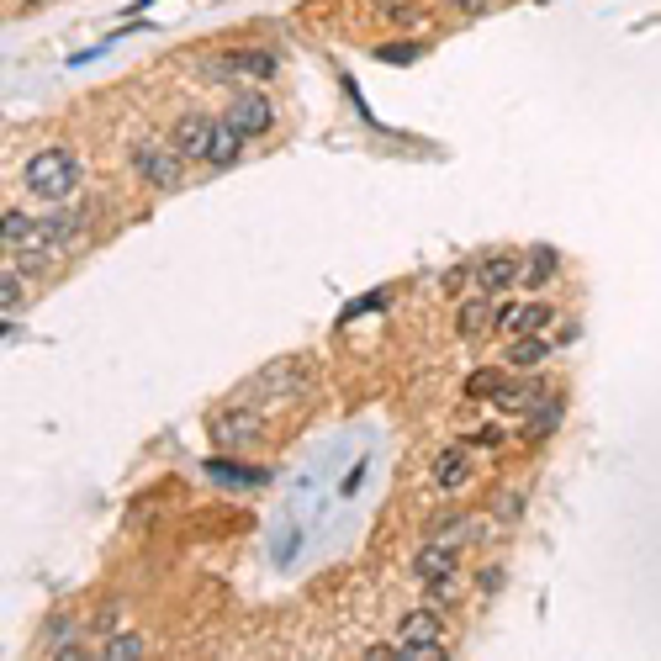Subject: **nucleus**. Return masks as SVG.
Masks as SVG:
<instances>
[{"label":"nucleus","mask_w":661,"mask_h":661,"mask_svg":"<svg viewBox=\"0 0 661 661\" xmlns=\"http://www.w3.org/2000/svg\"><path fill=\"white\" fill-rule=\"evenodd\" d=\"M307 387H312V365L302 355H286V360H270L260 376H249L238 387V402H249V408H260V402H297L307 397Z\"/></svg>","instance_id":"1"},{"label":"nucleus","mask_w":661,"mask_h":661,"mask_svg":"<svg viewBox=\"0 0 661 661\" xmlns=\"http://www.w3.org/2000/svg\"><path fill=\"white\" fill-rule=\"evenodd\" d=\"M22 180H27L32 196L64 201V196H75V186H80V164H75V154H69V149H43V154L27 159Z\"/></svg>","instance_id":"2"},{"label":"nucleus","mask_w":661,"mask_h":661,"mask_svg":"<svg viewBox=\"0 0 661 661\" xmlns=\"http://www.w3.org/2000/svg\"><path fill=\"white\" fill-rule=\"evenodd\" d=\"M212 439H217V450H223V455H233V450H249V445H260V439H265V418H260V408H249V402H238V408L217 413V418H212Z\"/></svg>","instance_id":"3"},{"label":"nucleus","mask_w":661,"mask_h":661,"mask_svg":"<svg viewBox=\"0 0 661 661\" xmlns=\"http://www.w3.org/2000/svg\"><path fill=\"white\" fill-rule=\"evenodd\" d=\"M133 164H138V175H143V180H154L159 191H175V186H180V175H186V159H180L170 143H138Z\"/></svg>","instance_id":"4"},{"label":"nucleus","mask_w":661,"mask_h":661,"mask_svg":"<svg viewBox=\"0 0 661 661\" xmlns=\"http://www.w3.org/2000/svg\"><path fill=\"white\" fill-rule=\"evenodd\" d=\"M397 656H445V646H439V614L434 603L429 609H413L408 619H402V646Z\"/></svg>","instance_id":"5"},{"label":"nucleus","mask_w":661,"mask_h":661,"mask_svg":"<svg viewBox=\"0 0 661 661\" xmlns=\"http://www.w3.org/2000/svg\"><path fill=\"white\" fill-rule=\"evenodd\" d=\"M550 323H556V307H550V302H508V307H498V328L508 339L545 334Z\"/></svg>","instance_id":"6"},{"label":"nucleus","mask_w":661,"mask_h":661,"mask_svg":"<svg viewBox=\"0 0 661 661\" xmlns=\"http://www.w3.org/2000/svg\"><path fill=\"white\" fill-rule=\"evenodd\" d=\"M519 275H524L519 254H487L482 265H471V281H476V291H487V297H492V291H508Z\"/></svg>","instance_id":"7"},{"label":"nucleus","mask_w":661,"mask_h":661,"mask_svg":"<svg viewBox=\"0 0 661 661\" xmlns=\"http://www.w3.org/2000/svg\"><path fill=\"white\" fill-rule=\"evenodd\" d=\"M212 133H217V122H207V117H180V127L170 133V149L180 159H207Z\"/></svg>","instance_id":"8"},{"label":"nucleus","mask_w":661,"mask_h":661,"mask_svg":"<svg viewBox=\"0 0 661 661\" xmlns=\"http://www.w3.org/2000/svg\"><path fill=\"white\" fill-rule=\"evenodd\" d=\"M212 476L217 487H238V492H249V487H265L270 482V471L265 466H238V461H228V455H212L207 466H201Z\"/></svg>","instance_id":"9"},{"label":"nucleus","mask_w":661,"mask_h":661,"mask_svg":"<svg viewBox=\"0 0 661 661\" xmlns=\"http://www.w3.org/2000/svg\"><path fill=\"white\" fill-rule=\"evenodd\" d=\"M471 482V450L466 445H450L434 455V487L439 492H461Z\"/></svg>","instance_id":"10"},{"label":"nucleus","mask_w":661,"mask_h":661,"mask_svg":"<svg viewBox=\"0 0 661 661\" xmlns=\"http://www.w3.org/2000/svg\"><path fill=\"white\" fill-rule=\"evenodd\" d=\"M212 75H249V80H270L275 75V53L270 48H238L223 64H212Z\"/></svg>","instance_id":"11"},{"label":"nucleus","mask_w":661,"mask_h":661,"mask_svg":"<svg viewBox=\"0 0 661 661\" xmlns=\"http://www.w3.org/2000/svg\"><path fill=\"white\" fill-rule=\"evenodd\" d=\"M455 328H461V339H482L487 328H498V307L487 302V291H471L455 312Z\"/></svg>","instance_id":"12"},{"label":"nucleus","mask_w":661,"mask_h":661,"mask_svg":"<svg viewBox=\"0 0 661 661\" xmlns=\"http://www.w3.org/2000/svg\"><path fill=\"white\" fill-rule=\"evenodd\" d=\"M545 397H556V387H550V381H519V387H513V381H508V387L498 392V408L503 413H529V408H540V402Z\"/></svg>","instance_id":"13"},{"label":"nucleus","mask_w":661,"mask_h":661,"mask_svg":"<svg viewBox=\"0 0 661 661\" xmlns=\"http://www.w3.org/2000/svg\"><path fill=\"white\" fill-rule=\"evenodd\" d=\"M228 122H233L244 138L265 133V127H270V101H265V96H238V101L228 106Z\"/></svg>","instance_id":"14"},{"label":"nucleus","mask_w":661,"mask_h":661,"mask_svg":"<svg viewBox=\"0 0 661 661\" xmlns=\"http://www.w3.org/2000/svg\"><path fill=\"white\" fill-rule=\"evenodd\" d=\"M561 418H566V402H561V397H545L540 408L524 413V434H529V439H550V434L561 429Z\"/></svg>","instance_id":"15"},{"label":"nucleus","mask_w":661,"mask_h":661,"mask_svg":"<svg viewBox=\"0 0 661 661\" xmlns=\"http://www.w3.org/2000/svg\"><path fill=\"white\" fill-rule=\"evenodd\" d=\"M545 360H550V344L540 334H524V339L508 344V365H513V371H529V365H545Z\"/></svg>","instance_id":"16"},{"label":"nucleus","mask_w":661,"mask_h":661,"mask_svg":"<svg viewBox=\"0 0 661 661\" xmlns=\"http://www.w3.org/2000/svg\"><path fill=\"white\" fill-rule=\"evenodd\" d=\"M413 572L424 577V582H434V577H445V572H455V556H450V540H439V545H429V550H418V561H413Z\"/></svg>","instance_id":"17"},{"label":"nucleus","mask_w":661,"mask_h":661,"mask_svg":"<svg viewBox=\"0 0 661 661\" xmlns=\"http://www.w3.org/2000/svg\"><path fill=\"white\" fill-rule=\"evenodd\" d=\"M238 149H244V133L223 117L217 122V133H212V149H207V164H233L238 159Z\"/></svg>","instance_id":"18"},{"label":"nucleus","mask_w":661,"mask_h":661,"mask_svg":"<svg viewBox=\"0 0 661 661\" xmlns=\"http://www.w3.org/2000/svg\"><path fill=\"white\" fill-rule=\"evenodd\" d=\"M556 270H561L556 249H529V254H524V281H529V286H545V281H556Z\"/></svg>","instance_id":"19"},{"label":"nucleus","mask_w":661,"mask_h":661,"mask_svg":"<svg viewBox=\"0 0 661 661\" xmlns=\"http://www.w3.org/2000/svg\"><path fill=\"white\" fill-rule=\"evenodd\" d=\"M503 387H508L503 371H471V376H466V397H482V402H498Z\"/></svg>","instance_id":"20"},{"label":"nucleus","mask_w":661,"mask_h":661,"mask_svg":"<svg viewBox=\"0 0 661 661\" xmlns=\"http://www.w3.org/2000/svg\"><path fill=\"white\" fill-rule=\"evenodd\" d=\"M143 651H149V646H143V635H112V640L101 646L106 661H133V656H143Z\"/></svg>","instance_id":"21"},{"label":"nucleus","mask_w":661,"mask_h":661,"mask_svg":"<svg viewBox=\"0 0 661 661\" xmlns=\"http://www.w3.org/2000/svg\"><path fill=\"white\" fill-rule=\"evenodd\" d=\"M22 297H27L22 270H11V265H6V275H0V307H6V318H11L16 307H22Z\"/></svg>","instance_id":"22"},{"label":"nucleus","mask_w":661,"mask_h":661,"mask_svg":"<svg viewBox=\"0 0 661 661\" xmlns=\"http://www.w3.org/2000/svg\"><path fill=\"white\" fill-rule=\"evenodd\" d=\"M387 302H392V291H365V297H355L350 307H344L339 323H355V318H365V312H376V307H387Z\"/></svg>","instance_id":"23"},{"label":"nucleus","mask_w":661,"mask_h":661,"mask_svg":"<svg viewBox=\"0 0 661 661\" xmlns=\"http://www.w3.org/2000/svg\"><path fill=\"white\" fill-rule=\"evenodd\" d=\"M418 53H424L418 43H387V48H381V59H387V64H413Z\"/></svg>","instance_id":"24"},{"label":"nucleus","mask_w":661,"mask_h":661,"mask_svg":"<svg viewBox=\"0 0 661 661\" xmlns=\"http://www.w3.org/2000/svg\"><path fill=\"white\" fill-rule=\"evenodd\" d=\"M450 598H455V572H445V577L429 582V603H450Z\"/></svg>","instance_id":"25"},{"label":"nucleus","mask_w":661,"mask_h":661,"mask_svg":"<svg viewBox=\"0 0 661 661\" xmlns=\"http://www.w3.org/2000/svg\"><path fill=\"white\" fill-rule=\"evenodd\" d=\"M471 445H476V450H498V445H503V429H498V424L476 429V434H471Z\"/></svg>","instance_id":"26"},{"label":"nucleus","mask_w":661,"mask_h":661,"mask_svg":"<svg viewBox=\"0 0 661 661\" xmlns=\"http://www.w3.org/2000/svg\"><path fill=\"white\" fill-rule=\"evenodd\" d=\"M360 476H365V461H360V466H355L350 476H344V487H339V492H344V498H350V492H360Z\"/></svg>","instance_id":"27"},{"label":"nucleus","mask_w":661,"mask_h":661,"mask_svg":"<svg viewBox=\"0 0 661 661\" xmlns=\"http://www.w3.org/2000/svg\"><path fill=\"white\" fill-rule=\"evenodd\" d=\"M291 545H297V524L281 529V545H275V550H281V556H291Z\"/></svg>","instance_id":"28"},{"label":"nucleus","mask_w":661,"mask_h":661,"mask_svg":"<svg viewBox=\"0 0 661 661\" xmlns=\"http://www.w3.org/2000/svg\"><path fill=\"white\" fill-rule=\"evenodd\" d=\"M524 508V492H508V498L498 503V513H519Z\"/></svg>","instance_id":"29"},{"label":"nucleus","mask_w":661,"mask_h":661,"mask_svg":"<svg viewBox=\"0 0 661 661\" xmlns=\"http://www.w3.org/2000/svg\"><path fill=\"white\" fill-rule=\"evenodd\" d=\"M450 11H482V0H445Z\"/></svg>","instance_id":"30"},{"label":"nucleus","mask_w":661,"mask_h":661,"mask_svg":"<svg viewBox=\"0 0 661 661\" xmlns=\"http://www.w3.org/2000/svg\"><path fill=\"white\" fill-rule=\"evenodd\" d=\"M16 6H32V0H16Z\"/></svg>","instance_id":"31"}]
</instances>
